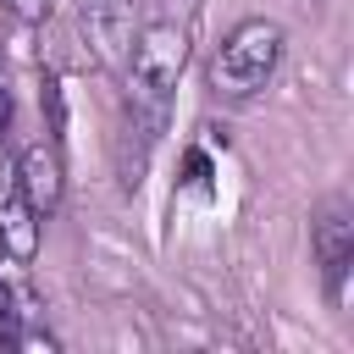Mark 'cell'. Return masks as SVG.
Returning <instances> with one entry per match:
<instances>
[{
	"instance_id": "cell-8",
	"label": "cell",
	"mask_w": 354,
	"mask_h": 354,
	"mask_svg": "<svg viewBox=\"0 0 354 354\" xmlns=\"http://www.w3.org/2000/svg\"><path fill=\"white\" fill-rule=\"evenodd\" d=\"M188 183H194V188H210V166H205V155H188Z\"/></svg>"
},
{
	"instance_id": "cell-6",
	"label": "cell",
	"mask_w": 354,
	"mask_h": 354,
	"mask_svg": "<svg viewBox=\"0 0 354 354\" xmlns=\"http://www.w3.org/2000/svg\"><path fill=\"white\" fill-rule=\"evenodd\" d=\"M83 22H94V44H127V22H122V0H88Z\"/></svg>"
},
{
	"instance_id": "cell-3",
	"label": "cell",
	"mask_w": 354,
	"mask_h": 354,
	"mask_svg": "<svg viewBox=\"0 0 354 354\" xmlns=\"http://www.w3.org/2000/svg\"><path fill=\"white\" fill-rule=\"evenodd\" d=\"M0 243L17 254V260H33L39 249V227H33V205L17 183V166L0 155Z\"/></svg>"
},
{
	"instance_id": "cell-4",
	"label": "cell",
	"mask_w": 354,
	"mask_h": 354,
	"mask_svg": "<svg viewBox=\"0 0 354 354\" xmlns=\"http://www.w3.org/2000/svg\"><path fill=\"white\" fill-rule=\"evenodd\" d=\"M17 183H22L28 205H33V216L55 210V205H61V160H55V149L28 144V149H22V171H17Z\"/></svg>"
},
{
	"instance_id": "cell-5",
	"label": "cell",
	"mask_w": 354,
	"mask_h": 354,
	"mask_svg": "<svg viewBox=\"0 0 354 354\" xmlns=\"http://www.w3.org/2000/svg\"><path fill=\"white\" fill-rule=\"evenodd\" d=\"M315 254H321L326 282L337 288V282H343V271H348V260H354V221L343 216V205H332V210L315 221Z\"/></svg>"
},
{
	"instance_id": "cell-7",
	"label": "cell",
	"mask_w": 354,
	"mask_h": 354,
	"mask_svg": "<svg viewBox=\"0 0 354 354\" xmlns=\"http://www.w3.org/2000/svg\"><path fill=\"white\" fill-rule=\"evenodd\" d=\"M11 332H17V310H11V288L0 282V343H11Z\"/></svg>"
},
{
	"instance_id": "cell-10",
	"label": "cell",
	"mask_w": 354,
	"mask_h": 354,
	"mask_svg": "<svg viewBox=\"0 0 354 354\" xmlns=\"http://www.w3.org/2000/svg\"><path fill=\"white\" fill-rule=\"evenodd\" d=\"M6 122H11V94L0 88V127H6Z\"/></svg>"
},
{
	"instance_id": "cell-11",
	"label": "cell",
	"mask_w": 354,
	"mask_h": 354,
	"mask_svg": "<svg viewBox=\"0 0 354 354\" xmlns=\"http://www.w3.org/2000/svg\"><path fill=\"white\" fill-rule=\"evenodd\" d=\"M0 254H6V243H0Z\"/></svg>"
},
{
	"instance_id": "cell-1",
	"label": "cell",
	"mask_w": 354,
	"mask_h": 354,
	"mask_svg": "<svg viewBox=\"0 0 354 354\" xmlns=\"http://www.w3.org/2000/svg\"><path fill=\"white\" fill-rule=\"evenodd\" d=\"M188 61V33L177 22H155L133 39V61H127V88H133V111H144L149 127H160L166 116V94L177 83Z\"/></svg>"
},
{
	"instance_id": "cell-9",
	"label": "cell",
	"mask_w": 354,
	"mask_h": 354,
	"mask_svg": "<svg viewBox=\"0 0 354 354\" xmlns=\"http://www.w3.org/2000/svg\"><path fill=\"white\" fill-rule=\"evenodd\" d=\"M6 6H11L17 17H44V11H50V0H6Z\"/></svg>"
},
{
	"instance_id": "cell-2",
	"label": "cell",
	"mask_w": 354,
	"mask_h": 354,
	"mask_svg": "<svg viewBox=\"0 0 354 354\" xmlns=\"http://www.w3.org/2000/svg\"><path fill=\"white\" fill-rule=\"evenodd\" d=\"M277 55H282V28H277V22H266V17L238 22V28L227 33V44L216 50V66H210L216 94H227V100H249V94L271 77Z\"/></svg>"
}]
</instances>
